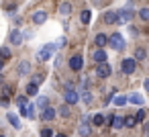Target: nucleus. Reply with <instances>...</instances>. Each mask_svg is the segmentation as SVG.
I'll return each mask as SVG.
<instances>
[{
	"instance_id": "1",
	"label": "nucleus",
	"mask_w": 149,
	"mask_h": 137,
	"mask_svg": "<svg viewBox=\"0 0 149 137\" xmlns=\"http://www.w3.org/2000/svg\"><path fill=\"white\" fill-rule=\"evenodd\" d=\"M108 43H110V47H112L114 51H123V49H125V39H123L118 33H114V35L108 39Z\"/></svg>"
},
{
	"instance_id": "2",
	"label": "nucleus",
	"mask_w": 149,
	"mask_h": 137,
	"mask_svg": "<svg viewBox=\"0 0 149 137\" xmlns=\"http://www.w3.org/2000/svg\"><path fill=\"white\" fill-rule=\"evenodd\" d=\"M57 45H45V47H41L39 49V53H37V59L39 62H47L51 55H53V49H55Z\"/></svg>"
},
{
	"instance_id": "3",
	"label": "nucleus",
	"mask_w": 149,
	"mask_h": 137,
	"mask_svg": "<svg viewBox=\"0 0 149 137\" xmlns=\"http://www.w3.org/2000/svg\"><path fill=\"white\" fill-rule=\"evenodd\" d=\"M120 70H123V74H133L135 72V57H127V59H123V64H120Z\"/></svg>"
},
{
	"instance_id": "4",
	"label": "nucleus",
	"mask_w": 149,
	"mask_h": 137,
	"mask_svg": "<svg viewBox=\"0 0 149 137\" xmlns=\"http://www.w3.org/2000/svg\"><path fill=\"white\" fill-rule=\"evenodd\" d=\"M70 68H72L74 72H80V70L84 68V57H82V55H74V57L70 59Z\"/></svg>"
},
{
	"instance_id": "5",
	"label": "nucleus",
	"mask_w": 149,
	"mask_h": 137,
	"mask_svg": "<svg viewBox=\"0 0 149 137\" xmlns=\"http://www.w3.org/2000/svg\"><path fill=\"white\" fill-rule=\"evenodd\" d=\"M131 19H133V10H129V8L118 10V23H131Z\"/></svg>"
},
{
	"instance_id": "6",
	"label": "nucleus",
	"mask_w": 149,
	"mask_h": 137,
	"mask_svg": "<svg viewBox=\"0 0 149 137\" xmlns=\"http://www.w3.org/2000/svg\"><path fill=\"white\" fill-rule=\"evenodd\" d=\"M110 72H112V70H110V66H108L106 62H104V64H98V68H96V74H98L100 78H108Z\"/></svg>"
},
{
	"instance_id": "7",
	"label": "nucleus",
	"mask_w": 149,
	"mask_h": 137,
	"mask_svg": "<svg viewBox=\"0 0 149 137\" xmlns=\"http://www.w3.org/2000/svg\"><path fill=\"white\" fill-rule=\"evenodd\" d=\"M55 115H57V113H55V108L47 106V108H43V110H41V121H45V123H47V121H53V119H55Z\"/></svg>"
},
{
	"instance_id": "8",
	"label": "nucleus",
	"mask_w": 149,
	"mask_h": 137,
	"mask_svg": "<svg viewBox=\"0 0 149 137\" xmlns=\"http://www.w3.org/2000/svg\"><path fill=\"white\" fill-rule=\"evenodd\" d=\"M63 96H65V104H76V102H78V92H76L74 88H72V90H65Z\"/></svg>"
},
{
	"instance_id": "9",
	"label": "nucleus",
	"mask_w": 149,
	"mask_h": 137,
	"mask_svg": "<svg viewBox=\"0 0 149 137\" xmlns=\"http://www.w3.org/2000/svg\"><path fill=\"white\" fill-rule=\"evenodd\" d=\"M45 21H47V13L39 10V13H35V15H33V23H35V25H43Z\"/></svg>"
},
{
	"instance_id": "10",
	"label": "nucleus",
	"mask_w": 149,
	"mask_h": 137,
	"mask_svg": "<svg viewBox=\"0 0 149 137\" xmlns=\"http://www.w3.org/2000/svg\"><path fill=\"white\" fill-rule=\"evenodd\" d=\"M17 72H19V76H27V74H31V64H29V62H21Z\"/></svg>"
},
{
	"instance_id": "11",
	"label": "nucleus",
	"mask_w": 149,
	"mask_h": 137,
	"mask_svg": "<svg viewBox=\"0 0 149 137\" xmlns=\"http://www.w3.org/2000/svg\"><path fill=\"white\" fill-rule=\"evenodd\" d=\"M94 62H96V64H104V62H106V53L102 51V47H98V49L94 51Z\"/></svg>"
},
{
	"instance_id": "12",
	"label": "nucleus",
	"mask_w": 149,
	"mask_h": 137,
	"mask_svg": "<svg viewBox=\"0 0 149 137\" xmlns=\"http://www.w3.org/2000/svg\"><path fill=\"white\" fill-rule=\"evenodd\" d=\"M78 133H80V137H90L92 129H90V125H88V123H82V125L78 127Z\"/></svg>"
},
{
	"instance_id": "13",
	"label": "nucleus",
	"mask_w": 149,
	"mask_h": 137,
	"mask_svg": "<svg viewBox=\"0 0 149 137\" xmlns=\"http://www.w3.org/2000/svg\"><path fill=\"white\" fill-rule=\"evenodd\" d=\"M104 23H106V25L118 23V13H106V15H104Z\"/></svg>"
},
{
	"instance_id": "14",
	"label": "nucleus",
	"mask_w": 149,
	"mask_h": 137,
	"mask_svg": "<svg viewBox=\"0 0 149 137\" xmlns=\"http://www.w3.org/2000/svg\"><path fill=\"white\" fill-rule=\"evenodd\" d=\"M59 15H61V17H70V15H72V4H70V2H63V4L59 6Z\"/></svg>"
},
{
	"instance_id": "15",
	"label": "nucleus",
	"mask_w": 149,
	"mask_h": 137,
	"mask_svg": "<svg viewBox=\"0 0 149 137\" xmlns=\"http://www.w3.org/2000/svg\"><path fill=\"white\" fill-rule=\"evenodd\" d=\"M10 43H13V45H21V43H23V35H21L19 31H13V33H10Z\"/></svg>"
},
{
	"instance_id": "16",
	"label": "nucleus",
	"mask_w": 149,
	"mask_h": 137,
	"mask_svg": "<svg viewBox=\"0 0 149 137\" xmlns=\"http://www.w3.org/2000/svg\"><path fill=\"white\" fill-rule=\"evenodd\" d=\"M108 39H110V37H106V35H102V33H98V35H96V39H94V43H96L98 47H104V45L108 43Z\"/></svg>"
},
{
	"instance_id": "17",
	"label": "nucleus",
	"mask_w": 149,
	"mask_h": 137,
	"mask_svg": "<svg viewBox=\"0 0 149 137\" xmlns=\"http://www.w3.org/2000/svg\"><path fill=\"white\" fill-rule=\"evenodd\" d=\"M6 119L10 121V125H13L15 129H21V119H19L17 115H13V113H8V115H6Z\"/></svg>"
},
{
	"instance_id": "18",
	"label": "nucleus",
	"mask_w": 149,
	"mask_h": 137,
	"mask_svg": "<svg viewBox=\"0 0 149 137\" xmlns=\"http://www.w3.org/2000/svg\"><path fill=\"white\" fill-rule=\"evenodd\" d=\"M110 127H112L114 131H116V129H120V127H125V119H120V117H112Z\"/></svg>"
},
{
	"instance_id": "19",
	"label": "nucleus",
	"mask_w": 149,
	"mask_h": 137,
	"mask_svg": "<svg viewBox=\"0 0 149 137\" xmlns=\"http://www.w3.org/2000/svg\"><path fill=\"white\" fill-rule=\"evenodd\" d=\"M37 92H39V84L31 82V84L27 86V94H29V96H37Z\"/></svg>"
},
{
	"instance_id": "20",
	"label": "nucleus",
	"mask_w": 149,
	"mask_h": 137,
	"mask_svg": "<svg viewBox=\"0 0 149 137\" xmlns=\"http://www.w3.org/2000/svg\"><path fill=\"white\" fill-rule=\"evenodd\" d=\"M47 104H49V98H47V96H39V98H37V108L43 110V108H47Z\"/></svg>"
},
{
	"instance_id": "21",
	"label": "nucleus",
	"mask_w": 149,
	"mask_h": 137,
	"mask_svg": "<svg viewBox=\"0 0 149 137\" xmlns=\"http://www.w3.org/2000/svg\"><path fill=\"white\" fill-rule=\"evenodd\" d=\"M145 57H147V51H145L143 47H139V49L135 51V59H137V62H143Z\"/></svg>"
},
{
	"instance_id": "22",
	"label": "nucleus",
	"mask_w": 149,
	"mask_h": 137,
	"mask_svg": "<svg viewBox=\"0 0 149 137\" xmlns=\"http://www.w3.org/2000/svg\"><path fill=\"white\" fill-rule=\"evenodd\" d=\"M129 100H131L133 104H139V106L143 104V96H141V94H131V96H129Z\"/></svg>"
},
{
	"instance_id": "23",
	"label": "nucleus",
	"mask_w": 149,
	"mask_h": 137,
	"mask_svg": "<svg viewBox=\"0 0 149 137\" xmlns=\"http://www.w3.org/2000/svg\"><path fill=\"white\" fill-rule=\"evenodd\" d=\"M92 125L102 127V125H104V117H102V115H94V117H92Z\"/></svg>"
},
{
	"instance_id": "24",
	"label": "nucleus",
	"mask_w": 149,
	"mask_h": 137,
	"mask_svg": "<svg viewBox=\"0 0 149 137\" xmlns=\"http://www.w3.org/2000/svg\"><path fill=\"white\" fill-rule=\"evenodd\" d=\"M90 17H92V15H90V10H82V15H80V21H82L84 25H88V23H90Z\"/></svg>"
},
{
	"instance_id": "25",
	"label": "nucleus",
	"mask_w": 149,
	"mask_h": 137,
	"mask_svg": "<svg viewBox=\"0 0 149 137\" xmlns=\"http://www.w3.org/2000/svg\"><path fill=\"white\" fill-rule=\"evenodd\" d=\"M127 100H129L127 96H114V104H116V106H123Z\"/></svg>"
},
{
	"instance_id": "26",
	"label": "nucleus",
	"mask_w": 149,
	"mask_h": 137,
	"mask_svg": "<svg viewBox=\"0 0 149 137\" xmlns=\"http://www.w3.org/2000/svg\"><path fill=\"white\" fill-rule=\"evenodd\" d=\"M57 115H59V117H68V115H70V106H65V104H63V106H59Z\"/></svg>"
},
{
	"instance_id": "27",
	"label": "nucleus",
	"mask_w": 149,
	"mask_h": 137,
	"mask_svg": "<svg viewBox=\"0 0 149 137\" xmlns=\"http://www.w3.org/2000/svg\"><path fill=\"white\" fill-rule=\"evenodd\" d=\"M135 123H137V117H127L125 119V127H135Z\"/></svg>"
},
{
	"instance_id": "28",
	"label": "nucleus",
	"mask_w": 149,
	"mask_h": 137,
	"mask_svg": "<svg viewBox=\"0 0 149 137\" xmlns=\"http://www.w3.org/2000/svg\"><path fill=\"white\" fill-rule=\"evenodd\" d=\"M139 17H141L143 21H149V8H141V10H139Z\"/></svg>"
},
{
	"instance_id": "29",
	"label": "nucleus",
	"mask_w": 149,
	"mask_h": 137,
	"mask_svg": "<svg viewBox=\"0 0 149 137\" xmlns=\"http://www.w3.org/2000/svg\"><path fill=\"white\" fill-rule=\"evenodd\" d=\"M41 137H55V135H53V129H47V127L41 129Z\"/></svg>"
},
{
	"instance_id": "30",
	"label": "nucleus",
	"mask_w": 149,
	"mask_h": 137,
	"mask_svg": "<svg viewBox=\"0 0 149 137\" xmlns=\"http://www.w3.org/2000/svg\"><path fill=\"white\" fill-rule=\"evenodd\" d=\"M17 104L19 106H27V96H17Z\"/></svg>"
},
{
	"instance_id": "31",
	"label": "nucleus",
	"mask_w": 149,
	"mask_h": 137,
	"mask_svg": "<svg viewBox=\"0 0 149 137\" xmlns=\"http://www.w3.org/2000/svg\"><path fill=\"white\" fill-rule=\"evenodd\" d=\"M2 57L4 59H10V49L8 47H2Z\"/></svg>"
},
{
	"instance_id": "32",
	"label": "nucleus",
	"mask_w": 149,
	"mask_h": 137,
	"mask_svg": "<svg viewBox=\"0 0 149 137\" xmlns=\"http://www.w3.org/2000/svg\"><path fill=\"white\" fill-rule=\"evenodd\" d=\"M135 117H137V121H145V110H143V108H141V110H137V115H135Z\"/></svg>"
},
{
	"instance_id": "33",
	"label": "nucleus",
	"mask_w": 149,
	"mask_h": 137,
	"mask_svg": "<svg viewBox=\"0 0 149 137\" xmlns=\"http://www.w3.org/2000/svg\"><path fill=\"white\" fill-rule=\"evenodd\" d=\"M82 100H84V102H90V100H92L90 92H84V94H82Z\"/></svg>"
},
{
	"instance_id": "34",
	"label": "nucleus",
	"mask_w": 149,
	"mask_h": 137,
	"mask_svg": "<svg viewBox=\"0 0 149 137\" xmlns=\"http://www.w3.org/2000/svg\"><path fill=\"white\" fill-rule=\"evenodd\" d=\"M2 92H4V96H10V94H13V90H10V86H4V90H2Z\"/></svg>"
},
{
	"instance_id": "35",
	"label": "nucleus",
	"mask_w": 149,
	"mask_h": 137,
	"mask_svg": "<svg viewBox=\"0 0 149 137\" xmlns=\"http://www.w3.org/2000/svg\"><path fill=\"white\" fill-rule=\"evenodd\" d=\"M0 104H2V106H8V96H2V100H0Z\"/></svg>"
},
{
	"instance_id": "36",
	"label": "nucleus",
	"mask_w": 149,
	"mask_h": 137,
	"mask_svg": "<svg viewBox=\"0 0 149 137\" xmlns=\"http://www.w3.org/2000/svg\"><path fill=\"white\" fill-rule=\"evenodd\" d=\"M63 43H65V39L61 37V39H57V43H55V45H57V47H63Z\"/></svg>"
},
{
	"instance_id": "37",
	"label": "nucleus",
	"mask_w": 149,
	"mask_h": 137,
	"mask_svg": "<svg viewBox=\"0 0 149 137\" xmlns=\"http://www.w3.org/2000/svg\"><path fill=\"white\" fill-rule=\"evenodd\" d=\"M143 86H145V90H147V92H149V78H147V80H145V84H143Z\"/></svg>"
},
{
	"instance_id": "38",
	"label": "nucleus",
	"mask_w": 149,
	"mask_h": 137,
	"mask_svg": "<svg viewBox=\"0 0 149 137\" xmlns=\"http://www.w3.org/2000/svg\"><path fill=\"white\" fill-rule=\"evenodd\" d=\"M145 131H147V133H149V121H147V123H145Z\"/></svg>"
},
{
	"instance_id": "39",
	"label": "nucleus",
	"mask_w": 149,
	"mask_h": 137,
	"mask_svg": "<svg viewBox=\"0 0 149 137\" xmlns=\"http://www.w3.org/2000/svg\"><path fill=\"white\" fill-rule=\"evenodd\" d=\"M55 137H68V135H55Z\"/></svg>"
},
{
	"instance_id": "40",
	"label": "nucleus",
	"mask_w": 149,
	"mask_h": 137,
	"mask_svg": "<svg viewBox=\"0 0 149 137\" xmlns=\"http://www.w3.org/2000/svg\"><path fill=\"white\" fill-rule=\"evenodd\" d=\"M2 137H4V135H2Z\"/></svg>"
},
{
	"instance_id": "41",
	"label": "nucleus",
	"mask_w": 149,
	"mask_h": 137,
	"mask_svg": "<svg viewBox=\"0 0 149 137\" xmlns=\"http://www.w3.org/2000/svg\"><path fill=\"white\" fill-rule=\"evenodd\" d=\"M147 137H149V135H147Z\"/></svg>"
}]
</instances>
